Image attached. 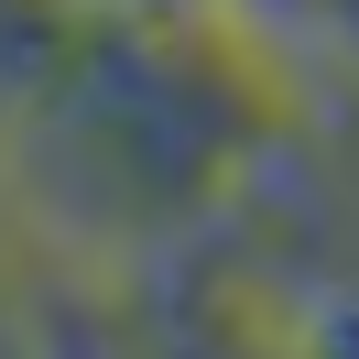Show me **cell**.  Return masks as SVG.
<instances>
[]
</instances>
